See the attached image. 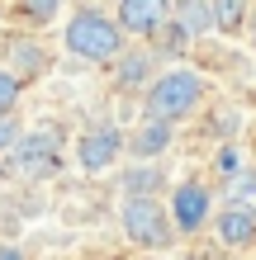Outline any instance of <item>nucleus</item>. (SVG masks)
<instances>
[{"mask_svg": "<svg viewBox=\"0 0 256 260\" xmlns=\"http://www.w3.org/2000/svg\"><path fill=\"white\" fill-rule=\"evenodd\" d=\"M209 104V81L190 67H171L161 71L152 85L143 90V118H161V123H185Z\"/></svg>", "mask_w": 256, "mask_h": 260, "instance_id": "1", "label": "nucleus"}, {"mask_svg": "<svg viewBox=\"0 0 256 260\" xmlns=\"http://www.w3.org/2000/svg\"><path fill=\"white\" fill-rule=\"evenodd\" d=\"M62 48H67L71 57H81V62L109 67L114 57L128 48V34L119 28V19H114V14H104V10H95V5H86V10H76V14L67 19Z\"/></svg>", "mask_w": 256, "mask_h": 260, "instance_id": "2", "label": "nucleus"}, {"mask_svg": "<svg viewBox=\"0 0 256 260\" xmlns=\"http://www.w3.org/2000/svg\"><path fill=\"white\" fill-rule=\"evenodd\" d=\"M119 227H124V237L138 251H147V255H166L180 241V227H176L171 208L161 204V199H124V204H119Z\"/></svg>", "mask_w": 256, "mask_h": 260, "instance_id": "3", "label": "nucleus"}, {"mask_svg": "<svg viewBox=\"0 0 256 260\" xmlns=\"http://www.w3.org/2000/svg\"><path fill=\"white\" fill-rule=\"evenodd\" d=\"M10 171L19 180H48L62 171V133L57 128H38L24 133L19 142L10 147Z\"/></svg>", "mask_w": 256, "mask_h": 260, "instance_id": "4", "label": "nucleus"}, {"mask_svg": "<svg viewBox=\"0 0 256 260\" xmlns=\"http://www.w3.org/2000/svg\"><path fill=\"white\" fill-rule=\"evenodd\" d=\"M161 76V52L152 48V43H128L124 52L109 62V81L119 95H138L143 100V90L152 85Z\"/></svg>", "mask_w": 256, "mask_h": 260, "instance_id": "5", "label": "nucleus"}, {"mask_svg": "<svg viewBox=\"0 0 256 260\" xmlns=\"http://www.w3.org/2000/svg\"><path fill=\"white\" fill-rule=\"evenodd\" d=\"M124 151H128V133H119L114 123H90L76 137V161H81V171H90V175L109 171Z\"/></svg>", "mask_w": 256, "mask_h": 260, "instance_id": "6", "label": "nucleus"}, {"mask_svg": "<svg viewBox=\"0 0 256 260\" xmlns=\"http://www.w3.org/2000/svg\"><path fill=\"white\" fill-rule=\"evenodd\" d=\"M171 218L180 227V237H194V232H204L209 218H214V189L204 185V180H180V185L171 189Z\"/></svg>", "mask_w": 256, "mask_h": 260, "instance_id": "7", "label": "nucleus"}, {"mask_svg": "<svg viewBox=\"0 0 256 260\" xmlns=\"http://www.w3.org/2000/svg\"><path fill=\"white\" fill-rule=\"evenodd\" d=\"M176 0H114V19L128 38H157L171 24Z\"/></svg>", "mask_w": 256, "mask_h": 260, "instance_id": "8", "label": "nucleus"}, {"mask_svg": "<svg viewBox=\"0 0 256 260\" xmlns=\"http://www.w3.org/2000/svg\"><path fill=\"white\" fill-rule=\"evenodd\" d=\"M209 232H214V241L228 255H247V251H256V213L237 208V204H223L209 218Z\"/></svg>", "mask_w": 256, "mask_h": 260, "instance_id": "9", "label": "nucleus"}, {"mask_svg": "<svg viewBox=\"0 0 256 260\" xmlns=\"http://www.w3.org/2000/svg\"><path fill=\"white\" fill-rule=\"evenodd\" d=\"M176 142V123H161V118H143L138 128L128 133V151L124 156L128 161H157V156H166Z\"/></svg>", "mask_w": 256, "mask_h": 260, "instance_id": "10", "label": "nucleus"}, {"mask_svg": "<svg viewBox=\"0 0 256 260\" xmlns=\"http://www.w3.org/2000/svg\"><path fill=\"white\" fill-rule=\"evenodd\" d=\"M119 189H124V199H161L166 194V171L157 161H128L119 171Z\"/></svg>", "mask_w": 256, "mask_h": 260, "instance_id": "11", "label": "nucleus"}, {"mask_svg": "<svg viewBox=\"0 0 256 260\" xmlns=\"http://www.w3.org/2000/svg\"><path fill=\"white\" fill-rule=\"evenodd\" d=\"M5 67L29 85L34 76L48 71V52H43V43H38V38H10V57H5Z\"/></svg>", "mask_w": 256, "mask_h": 260, "instance_id": "12", "label": "nucleus"}, {"mask_svg": "<svg viewBox=\"0 0 256 260\" xmlns=\"http://www.w3.org/2000/svg\"><path fill=\"white\" fill-rule=\"evenodd\" d=\"M256 0H209V10H214V34L223 38H237V34H247V24H251V10Z\"/></svg>", "mask_w": 256, "mask_h": 260, "instance_id": "13", "label": "nucleus"}, {"mask_svg": "<svg viewBox=\"0 0 256 260\" xmlns=\"http://www.w3.org/2000/svg\"><path fill=\"white\" fill-rule=\"evenodd\" d=\"M171 19L185 28V38H204V34H214V10H209V0H176V10H171Z\"/></svg>", "mask_w": 256, "mask_h": 260, "instance_id": "14", "label": "nucleus"}, {"mask_svg": "<svg viewBox=\"0 0 256 260\" xmlns=\"http://www.w3.org/2000/svg\"><path fill=\"white\" fill-rule=\"evenodd\" d=\"M62 10V0H14V19L29 28H48Z\"/></svg>", "mask_w": 256, "mask_h": 260, "instance_id": "15", "label": "nucleus"}, {"mask_svg": "<svg viewBox=\"0 0 256 260\" xmlns=\"http://www.w3.org/2000/svg\"><path fill=\"white\" fill-rule=\"evenodd\" d=\"M223 204H237V208L256 213V171H237L228 180V189H223Z\"/></svg>", "mask_w": 256, "mask_h": 260, "instance_id": "16", "label": "nucleus"}, {"mask_svg": "<svg viewBox=\"0 0 256 260\" xmlns=\"http://www.w3.org/2000/svg\"><path fill=\"white\" fill-rule=\"evenodd\" d=\"M19 137H24V118H19V109H0V151H10Z\"/></svg>", "mask_w": 256, "mask_h": 260, "instance_id": "17", "label": "nucleus"}, {"mask_svg": "<svg viewBox=\"0 0 256 260\" xmlns=\"http://www.w3.org/2000/svg\"><path fill=\"white\" fill-rule=\"evenodd\" d=\"M19 95H24V81L14 76L5 62H0V109H14L19 104Z\"/></svg>", "mask_w": 256, "mask_h": 260, "instance_id": "18", "label": "nucleus"}, {"mask_svg": "<svg viewBox=\"0 0 256 260\" xmlns=\"http://www.w3.org/2000/svg\"><path fill=\"white\" fill-rule=\"evenodd\" d=\"M218 171L233 180L237 171H242V151H237V147H223V151H218Z\"/></svg>", "mask_w": 256, "mask_h": 260, "instance_id": "19", "label": "nucleus"}, {"mask_svg": "<svg viewBox=\"0 0 256 260\" xmlns=\"http://www.w3.org/2000/svg\"><path fill=\"white\" fill-rule=\"evenodd\" d=\"M247 38H251V48H256V14H251V24H247Z\"/></svg>", "mask_w": 256, "mask_h": 260, "instance_id": "20", "label": "nucleus"}, {"mask_svg": "<svg viewBox=\"0 0 256 260\" xmlns=\"http://www.w3.org/2000/svg\"><path fill=\"white\" fill-rule=\"evenodd\" d=\"M128 260H166V255H147V251H138V255H128Z\"/></svg>", "mask_w": 256, "mask_h": 260, "instance_id": "21", "label": "nucleus"}, {"mask_svg": "<svg viewBox=\"0 0 256 260\" xmlns=\"http://www.w3.org/2000/svg\"><path fill=\"white\" fill-rule=\"evenodd\" d=\"M0 260H24V255L19 251H0Z\"/></svg>", "mask_w": 256, "mask_h": 260, "instance_id": "22", "label": "nucleus"}]
</instances>
